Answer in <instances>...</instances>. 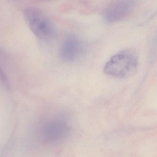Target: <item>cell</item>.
I'll use <instances>...</instances> for the list:
<instances>
[{"label": "cell", "mask_w": 157, "mask_h": 157, "mask_svg": "<svg viewBox=\"0 0 157 157\" xmlns=\"http://www.w3.org/2000/svg\"><path fill=\"white\" fill-rule=\"evenodd\" d=\"M87 46L81 38L75 35H70L63 41L59 50V55L63 61L75 62L81 59L86 54Z\"/></svg>", "instance_id": "5b68a950"}, {"label": "cell", "mask_w": 157, "mask_h": 157, "mask_svg": "<svg viewBox=\"0 0 157 157\" xmlns=\"http://www.w3.org/2000/svg\"><path fill=\"white\" fill-rule=\"evenodd\" d=\"M138 63V55L134 50H124L109 59L104 65L103 72L112 77H127L136 72Z\"/></svg>", "instance_id": "7a4b0ae2"}, {"label": "cell", "mask_w": 157, "mask_h": 157, "mask_svg": "<svg viewBox=\"0 0 157 157\" xmlns=\"http://www.w3.org/2000/svg\"><path fill=\"white\" fill-rule=\"evenodd\" d=\"M71 125L61 116L48 118L40 127V135L42 141L50 144L64 142L71 135Z\"/></svg>", "instance_id": "3957f363"}, {"label": "cell", "mask_w": 157, "mask_h": 157, "mask_svg": "<svg viewBox=\"0 0 157 157\" xmlns=\"http://www.w3.org/2000/svg\"><path fill=\"white\" fill-rule=\"evenodd\" d=\"M138 0H111L103 11V20L108 24H113L124 19L131 14Z\"/></svg>", "instance_id": "277c9868"}, {"label": "cell", "mask_w": 157, "mask_h": 157, "mask_svg": "<svg viewBox=\"0 0 157 157\" xmlns=\"http://www.w3.org/2000/svg\"><path fill=\"white\" fill-rule=\"evenodd\" d=\"M23 14L27 25L37 38L47 42L56 37L57 31L55 25L42 10L29 6L25 9Z\"/></svg>", "instance_id": "6da1fadb"}]
</instances>
